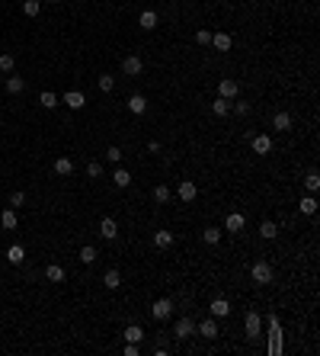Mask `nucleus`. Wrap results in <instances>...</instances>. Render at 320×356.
<instances>
[{"mask_svg": "<svg viewBox=\"0 0 320 356\" xmlns=\"http://www.w3.org/2000/svg\"><path fill=\"white\" fill-rule=\"evenodd\" d=\"M272 276H275V273H272V266L266 263V260H256V263L250 266V279H253L256 286H269Z\"/></svg>", "mask_w": 320, "mask_h": 356, "instance_id": "1", "label": "nucleus"}, {"mask_svg": "<svg viewBox=\"0 0 320 356\" xmlns=\"http://www.w3.org/2000/svg\"><path fill=\"white\" fill-rule=\"evenodd\" d=\"M282 350V324H278V318L272 314L269 318V353H278Z\"/></svg>", "mask_w": 320, "mask_h": 356, "instance_id": "2", "label": "nucleus"}, {"mask_svg": "<svg viewBox=\"0 0 320 356\" xmlns=\"http://www.w3.org/2000/svg\"><path fill=\"white\" fill-rule=\"evenodd\" d=\"M192 334H195V321H192V318H180V321L173 324V337H176V340H189Z\"/></svg>", "mask_w": 320, "mask_h": 356, "instance_id": "3", "label": "nucleus"}, {"mask_svg": "<svg viewBox=\"0 0 320 356\" xmlns=\"http://www.w3.org/2000/svg\"><path fill=\"white\" fill-rule=\"evenodd\" d=\"M141 71H144V61H141L138 55H125V58H122V74H128V77H138Z\"/></svg>", "mask_w": 320, "mask_h": 356, "instance_id": "4", "label": "nucleus"}, {"mask_svg": "<svg viewBox=\"0 0 320 356\" xmlns=\"http://www.w3.org/2000/svg\"><path fill=\"white\" fill-rule=\"evenodd\" d=\"M237 93H240V84H237L234 77H224L221 84H218V97L221 100H234Z\"/></svg>", "mask_w": 320, "mask_h": 356, "instance_id": "5", "label": "nucleus"}, {"mask_svg": "<svg viewBox=\"0 0 320 356\" xmlns=\"http://www.w3.org/2000/svg\"><path fill=\"white\" fill-rule=\"evenodd\" d=\"M151 314H154L157 321H167L170 314H173V302H170V298H157V302L151 305Z\"/></svg>", "mask_w": 320, "mask_h": 356, "instance_id": "6", "label": "nucleus"}, {"mask_svg": "<svg viewBox=\"0 0 320 356\" xmlns=\"http://www.w3.org/2000/svg\"><path fill=\"white\" fill-rule=\"evenodd\" d=\"M195 334H202L205 340H215V337H218V321H215V318L199 321V324H195Z\"/></svg>", "mask_w": 320, "mask_h": 356, "instance_id": "7", "label": "nucleus"}, {"mask_svg": "<svg viewBox=\"0 0 320 356\" xmlns=\"http://www.w3.org/2000/svg\"><path fill=\"white\" fill-rule=\"evenodd\" d=\"M176 196H180L183 202H192L195 196H199V186H195L192 180H183V183H180V189H176Z\"/></svg>", "mask_w": 320, "mask_h": 356, "instance_id": "8", "label": "nucleus"}, {"mask_svg": "<svg viewBox=\"0 0 320 356\" xmlns=\"http://www.w3.org/2000/svg\"><path fill=\"white\" fill-rule=\"evenodd\" d=\"M128 109H132L135 116H144L147 113V97L144 93H132V97H128Z\"/></svg>", "mask_w": 320, "mask_h": 356, "instance_id": "9", "label": "nucleus"}, {"mask_svg": "<svg viewBox=\"0 0 320 356\" xmlns=\"http://www.w3.org/2000/svg\"><path fill=\"white\" fill-rule=\"evenodd\" d=\"M243 327H247L250 337H260V327H263L260 314H256V311H247V318H243Z\"/></svg>", "mask_w": 320, "mask_h": 356, "instance_id": "10", "label": "nucleus"}, {"mask_svg": "<svg viewBox=\"0 0 320 356\" xmlns=\"http://www.w3.org/2000/svg\"><path fill=\"white\" fill-rule=\"evenodd\" d=\"M99 235H103L106 241H115V235H119V222H115V218H103V222H99Z\"/></svg>", "mask_w": 320, "mask_h": 356, "instance_id": "11", "label": "nucleus"}, {"mask_svg": "<svg viewBox=\"0 0 320 356\" xmlns=\"http://www.w3.org/2000/svg\"><path fill=\"white\" fill-rule=\"evenodd\" d=\"M122 337H125L128 344H141V340H144L147 334H144V327H138V324H128L125 331H122Z\"/></svg>", "mask_w": 320, "mask_h": 356, "instance_id": "12", "label": "nucleus"}, {"mask_svg": "<svg viewBox=\"0 0 320 356\" xmlns=\"http://www.w3.org/2000/svg\"><path fill=\"white\" fill-rule=\"evenodd\" d=\"M208 311H212V318H228L230 314V302L228 298H215V302L208 305Z\"/></svg>", "mask_w": 320, "mask_h": 356, "instance_id": "13", "label": "nucleus"}, {"mask_svg": "<svg viewBox=\"0 0 320 356\" xmlns=\"http://www.w3.org/2000/svg\"><path fill=\"white\" fill-rule=\"evenodd\" d=\"M64 106H71V109H84L87 106V97L80 90H67L64 93Z\"/></svg>", "mask_w": 320, "mask_h": 356, "instance_id": "14", "label": "nucleus"}, {"mask_svg": "<svg viewBox=\"0 0 320 356\" xmlns=\"http://www.w3.org/2000/svg\"><path fill=\"white\" fill-rule=\"evenodd\" d=\"M224 231H230V235L243 231V215H240V212H230V215L224 218Z\"/></svg>", "mask_w": 320, "mask_h": 356, "instance_id": "15", "label": "nucleus"}, {"mask_svg": "<svg viewBox=\"0 0 320 356\" xmlns=\"http://www.w3.org/2000/svg\"><path fill=\"white\" fill-rule=\"evenodd\" d=\"M250 145H253V154H269L272 151V138L269 135H256Z\"/></svg>", "mask_w": 320, "mask_h": 356, "instance_id": "16", "label": "nucleus"}, {"mask_svg": "<svg viewBox=\"0 0 320 356\" xmlns=\"http://www.w3.org/2000/svg\"><path fill=\"white\" fill-rule=\"evenodd\" d=\"M272 128H275V132H291V116L288 113H275L272 116Z\"/></svg>", "mask_w": 320, "mask_h": 356, "instance_id": "17", "label": "nucleus"}, {"mask_svg": "<svg viewBox=\"0 0 320 356\" xmlns=\"http://www.w3.org/2000/svg\"><path fill=\"white\" fill-rule=\"evenodd\" d=\"M212 45H215L218 52H230V45H234V39H230L228 32H215V36H212Z\"/></svg>", "mask_w": 320, "mask_h": 356, "instance_id": "18", "label": "nucleus"}, {"mask_svg": "<svg viewBox=\"0 0 320 356\" xmlns=\"http://www.w3.org/2000/svg\"><path fill=\"white\" fill-rule=\"evenodd\" d=\"M138 26H141V29H147V32L157 29V13H154V10H144V13L138 16Z\"/></svg>", "mask_w": 320, "mask_h": 356, "instance_id": "19", "label": "nucleus"}, {"mask_svg": "<svg viewBox=\"0 0 320 356\" xmlns=\"http://www.w3.org/2000/svg\"><path fill=\"white\" fill-rule=\"evenodd\" d=\"M54 174L58 177H71L74 174V161L71 157H58V161H54Z\"/></svg>", "mask_w": 320, "mask_h": 356, "instance_id": "20", "label": "nucleus"}, {"mask_svg": "<svg viewBox=\"0 0 320 356\" xmlns=\"http://www.w3.org/2000/svg\"><path fill=\"white\" fill-rule=\"evenodd\" d=\"M0 225H3L6 231H16V225H19L16 209H3V215H0Z\"/></svg>", "mask_w": 320, "mask_h": 356, "instance_id": "21", "label": "nucleus"}, {"mask_svg": "<svg viewBox=\"0 0 320 356\" xmlns=\"http://www.w3.org/2000/svg\"><path fill=\"white\" fill-rule=\"evenodd\" d=\"M112 183H115V186H119V189L132 186V174H128L125 167H119V170H115V174H112Z\"/></svg>", "mask_w": 320, "mask_h": 356, "instance_id": "22", "label": "nucleus"}, {"mask_svg": "<svg viewBox=\"0 0 320 356\" xmlns=\"http://www.w3.org/2000/svg\"><path fill=\"white\" fill-rule=\"evenodd\" d=\"M45 279H48V283H64V270H61L58 263H48L45 266Z\"/></svg>", "mask_w": 320, "mask_h": 356, "instance_id": "23", "label": "nucleus"}, {"mask_svg": "<svg viewBox=\"0 0 320 356\" xmlns=\"http://www.w3.org/2000/svg\"><path fill=\"white\" fill-rule=\"evenodd\" d=\"M6 260H10L13 266H19V263H23V260H26V250H23V244H13V247L6 250Z\"/></svg>", "mask_w": 320, "mask_h": 356, "instance_id": "24", "label": "nucleus"}, {"mask_svg": "<svg viewBox=\"0 0 320 356\" xmlns=\"http://www.w3.org/2000/svg\"><path fill=\"white\" fill-rule=\"evenodd\" d=\"M103 286H106V289H119V286H122V273L119 270H106Z\"/></svg>", "mask_w": 320, "mask_h": 356, "instance_id": "25", "label": "nucleus"}, {"mask_svg": "<svg viewBox=\"0 0 320 356\" xmlns=\"http://www.w3.org/2000/svg\"><path fill=\"white\" fill-rule=\"evenodd\" d=\"M170 199H173L170 186H154V202H157V205H167Z\"/></svg>", "mask_w": 320, "mask_h": 356, "instance_id": "26", "label": "nucleus"}, {"mask_svg": "<svg viewBox=\"0 0 320 356\" xmlns=\"http://www.w3.org/2000/svg\"><path fill=\"white\" fill-rule=\"evenodd\" d=\"M275 235H278L275 222H263V225H260V237H266V241H275Z\"/></svg>", "mask_w": 320, "mask_h": 356, "instance_id": "27", "label": "nucleus"}, {"mask_svg": "<svg viewBox=\"0 0 320 356\" xmlns=\"http://www.w3.org/2000/svg\"><path fill=\"white\" fill-rule=\"evenodd\" d=\"M23 13L26 16H39L42 13V0H23Z\"/></svg>", "mask_w": 320, "mask_h": 356, "instance_id": "28", "label": "nucleus"}, {"mask_svg": "<svg viewBox=\"0 0 320 356\" xmlns=\"http://www.w3.org/2000/svg\"><path fill=\"white\" fill-rule=\"evenodd\" d=\"M23 90H26L23 77H6V93H23Z\"/></svg>", "mask_w": 320, "mask_h": 356, "instance_id": "29", "label": "nucleus"}, {"mask_svg": "<svg viewBox=\"0 0 320 356\" xmlns=\"http://www.w3.org/2000/svg\"><path fill=\"white\" fill-rule=\"evenodd\" d=\"M212 113H215V116H228V113H230V100H221V97H218V100L212 103Z\"/></svg>", "mask_w": 320, "mask_h": 356, "instance_id": "30", "label": "nucleus"}, {"mask_svg": "<svg viewBox=\"0 0 320 356\" xmlns=\"http://www.w3.org/2000/svg\"><path fill=\"white\" fill-rule=\"evenodd\" d=\"M80 263H96V247H90V244H87V247H80Z\"/></svg>", "mask_w": 320, "mask_h": 356, "instance_id": "31", "label": "nucleus"}, {"mask_svg": "<svg viewBox=\"0 0 320 356\" xmlns=\"http://www.w3.org/2000/svg\"><path fill=\"white\" fill-rule=\"evenodd\" d=\"M154 244H157V247H170V244H173V231H157V235H154Z\"/></svg>", "mask_w": 320, "mask_h": 356, "instance_id": "32", "label": "nucleus"}, {"mask_svg": "<svg viewBox=\"0 0 320 356\" xmlns=\"http://www.w3.org/2000/svg\"><path fill=\"white\" fill-rule=\"evenodd\" d=\"M298 209H301L304 215H314V212H317V199H314V196H304V199H301V205H298Z\"/></svg>", "mask_w": 320, "mask_h": 356, "instance_id": "33", "label": "nucleus"}, {"mask_svg": "<svg viewBox=\"0 0 320 356\" xmlns=\"http://www.w3.org/2000/svg\"><path fill=\"white\" fill-rule=\"evenodd\" d=\"M96 84H99V90H103V93H109V90L115 87V77H112V74H99Z\"/></svg>", "mask_w": 320, "mask_h": 356, "instance_id": "34", "label": "nucleus"}, {"mask_svg": "<svg viewBox=\"0 0 320 356\" xmlns=\"http://www.w3.org/2000/svg\"><path fill=\"white\" fill-rule=\"evenodd\" d=\"M304 186H308L311 193H317V189H320V174H317V170H311V174L304 177Z\"/></svg>", "mask_w": 320, "mask_h": 356, "instance_id": "35", "label": "nucleus"}, {"mask_svg": "<svg viewBox=\"0 0 320 356\" xmlns=\"http://www.w3.org/2000/svg\"><path fill=\"white\" fill-rule=\"evenodd\" d=\"M13 64H16V58H13L10 52L0 55V71H3V74H10V71H13Z\"/></svg>", "mask_w": 320, "mask_h": 356, "instance_id": "36", "label": "nucleus"}, {"mask_svg": "<svg viewBox=\"0 0 320 356\" xmlns=\"http://www.w3.org/2000/svg\"><path fill=\"white\" fill-rule=\"evenodd\" d=\"M202 237H205V244H218V241H221V228H205V231H202Z\"/></svg>", "mask_w": 320, "mask_h": 356, "instance_id": "37", "label": "nucleus"}, {"mask_svg": "<svg viewBox=\"0 0 320 356\" xmlns=\"http://www.w3.org/2000/svg\"><path fill=\"white\" fill-rule=\"evenodd\" d=\"M87 177L99 180V177H103V164H99V161H90V164H87Z\"/></svg>", "mask_w": 320, "mask_h": 356, "instance_id": "38", "label": "nucleus"}, {"mask_svg": "<svg viewBox=\"0 0 320 356\" xmlns=\"http://www.w3.org/2000/svg\"><path fill=\"white\" fill-rule=\"evenodd\" d=\"M39 103H42V106H45V109H54V106H58V97H54V93H51V90H45V93H42V97H39Z\"/></svg>", "mask_w": 320, "mask_h": 356, "instance_id": "39", "label": "nucleus"}, {"mask_svg": "<svg viewBox=\"0 0 320 356\" xmlns=\"http://www.w3.org/2000/svg\"><path fill=\"white\" fill-rule=\"evenodd\" d=\"M106 161H109V164H119V161H122V148H115V145L106 148Z\"/></svg>", "mask_w": 320, "mask_h": 356, "instance_id": "40", "label": "nucleus"}, {"mask_svg": "<svg viewBox=\"0 0 320 356\" xmlns=\"http://www.w3.org/2000/svg\"><path fill=\"white\" fill-rule=\"evenodd\" d=\"M23 205H26V193H19V189H16V193L10 196V209H23Z\"/></svg>", "mask_w": 320, "mask_h": 356, "instance_id": "41", "label": "nucleus"}, {"mask_svg": "<svg viewBox=\"0 0 320 356\" xmlns=\"http://www.w3.org/2000/svg\"><path fill=\"white\" fill-rule=\"evenodd\" d=\"M195 42H199V45H212V32H208V29H199V32H195Z\"/></svg>", "mask_w": 320, "mask_h": 356, "instance_id": "42", "label": "nucleus"}, {"mask_svg": "<svg viewBox=\"0 0 320 356\" xmlns=\"http://www.w3.org/2000/svg\"><path fill=\"white\" fill-rule=\"evenodd\" d=\"M234 113L237 116H247L250 113V103H234Z\"/></svg>", "mask_w": 320, "mask_h": 356, "instance_id": "43", "label": "nucleus"}, {"mask_svg": "<svg viewBox=\"0 0 320 356\" xmlns=\"http://www.w3.org/2000/svg\"><path fill=\"white\" fill-rule=\"evenodd\" d=\"M125 356H138V344H128L125 340Z\"/></svg>", "mask_w": 320, "mask_h": 356, "instance_id": "44", "label": "nucleus"}]
</instances>
